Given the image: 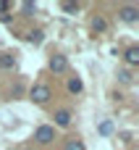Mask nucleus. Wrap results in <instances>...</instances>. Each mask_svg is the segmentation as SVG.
<instances>
[{"mask_svg": "<svg viewBox=\"0 0 139 150\" xmlns=\"http://www.w3.org/2000/svg\"><path fill=\"white\" fill-rule=\"evenodd\" d=\"M92 32H95V34H102V32H108V21H105L102 16H95V18H92Z\"/></svg>", "mask_w": 139, "mask_h": 150, "instance_id": "6", "label": "nucleus"}, {"mask_svg": "<svg viewBox=\"0 0 139 150\" xmlns=\"http://www.w3.org/2000/svg\"><path fill=\"white\" fill-rule=\"evenodd\" d=\"M50 98H53V90H50L47 84H34V87L29 90V100L37 103V105H45Z\"/></svg>", "mask_w": 139, "mask_h": 150, "instance_id": "1", "label": "nucleus"}, {"mask_svg": "<svg viewBox=\"0 0 139 150\" xmlns=\"http://www.w3.org/2000/svg\"><path fill=\"white\" fill-rule=\"evenodd\" d=\"M121 140L124 142H131V132H121Z\"/></svg>", "mask_w": 139, "mask_h": 150, "instance_id": "17", "label": "nucleus"}, {"mask_svg": "<svg viewBox=\"0 0 139 150\" xmlns=\"http://www.w3.org/2000/svg\"><path fill=\"white\" fill-rule=\"evenodd\" d=\"M110 132H113V124L110 121H102L100 124V134H110Z\"/></svg>", "mask_w": 139, "mask_h": 150, "instance_id": "15", "label": "nucleus"}, {"mask_svg": "<svg viewBox=\"0 0 139 150\" xmlns=\"http://www.w3.org/2000/svg\"><path fill=\"white\" fill-rule=\"evenodd\" d=\"M0 69H16V58L11 53H0Z\"/></svg>", "mask_w": 139, "mask_h": 150, "instance_id": "9", "label": "nucleus"}, {"mask_svg": "<svg viewBox=\"0 0 139 150\" xmlns=\"http://www.w3.org/2000/svg\"><path fill=\"white\" fill-rule=\"evenodd\" d=\"M118 16H121L124 24H137L139 21V11L134 8V5H124V8L118 11Z\"/></svg>", "mask_w": 139, "mask_h": 150, "instance_id": "4", "label": "nucleus"}, {"mask_svg": "<svg viewBox=\"0 0 139 150\" xmlns=\"http://www.w3.org/2000/svg\"><path fill=\"white\" fill-rule=\"evenodd\" d=\"M124 58H126V63H129V66H139V47H129Z\"/></svg>", "mask_w": 139, "mask_h": 150, "instance_id": "8", "label": "nucleus"}, {"mask_svg": "<svg viewBox=\"0 0 139 150\" xmlns=\"http://www.w3.org/2000/svg\"><path fill=\"white\" fill-rule=\"evenodd\" d=\"M81 90H84V82H81L79 76H71V79H68V92H71V95H79Z\"/></svg>", "mask_w": 139, "mask_h": 150, "instance_id": "7", "label": "nucleus"}, {"mask_svg": "<svg viewBox=\"0 0 139 150\" xmlns=\"http://www.w3.org/2000/svg\"><path fill=\"white\" fill-rule=\"evenodd\" d=\"M60 8H63L66 13H79V3H63Z\"/></svg>", "mask_w": 139, "mask_h": 150, "instance_id": "14", "label": "nucleus"}, {"mask_svg": "<svg viewBox=\"0 0 139 150\" xmlns=\"http://www.w3.org/2000/svg\"><path fill=\"white\" fill-rule=\"evenodd\" d=\"M26 40H29L32 45H42V40H45V34H42V29H32Z\"/></svg>", "mask_w": 139, "mask_h": 150, "instance_id": "10", "label": "nucleus"}, {"mask_svg": "<svg viewBox=\"0 0 139 150\" xmlns=\"http://www.w3.org/2000/svg\"><path fill=\"white\" fill-rule=\"evenodd\" d=\"M11 8H13V5H11L8 0H0V13H5V11H11Z\"/></svg>", "mask_w": 139, "mask_h": 150, "instance_id": "16", "label": "nucleus"}, {"mask_svg": "<svg viewBox=\"0 0 139 150\" xmlns=\"http://www.w3.org/2000/svg\"><path fill=\"white\" fill-rule=\"evenodd\" d=\"M71 111H66V108H60V111H55V124L60 127V129H66V127H71Z\"/></svg>", "mask_w": 139, "mask_h": 150, "instance_id": "5", "label": "nucleus"}, {"mask_svg": "<svg viewBox=\"0 0 139 150\" xmlns=\"http://www.w3.org/2000/svg\"><path fill=\"white\" fill-rule=\"evenodd\" d=\"M21 11H24V16H34V11H37V3H32V0H24V3H21Z\"/></svg>", "mask_w": 139, "mask_h": 150, "instance_id": "11", "label": "nucleus"}, {"mask_svg": "<svg viewBox=\"0 0 139 150\" xmlns=\"http://www.w3.org/2000/svg\"><path fill=\"white\" fill-rule=\"evenodd\" d=\"M53 140H55V127L42 124V127L34 129V142H39V145H50Z\"/></svg>", "mask_w": 139, "mask_h": 150, "instance_id": "2", "label": "nucleus"}, {"mask_svg": "<svg viewBox=\"0 0 139 150\" xmlns=\"http://www.w3.org/2000/svg\"><path fill=\"white\" fill-rule=\"evenodd\" d=\"M118 79H121L124 84H131V82H134V74H131L129 69H124V71H118Z\"/></svg>", "mask_w": 139, "mask_h": 150, "instance_id": "13", "label": "nucleus"}, {"mask_svg": "<svg viewBox=\"0 0 139 150\" xmlns=\"http://www.w3.org/2000/svg\"><path fill=\"white\" fill-rule=\"evenodd\" d=\"M50 71H53V74H66V71H68V58L60 55V53L50 55Z\"/></svg>", "mask_w": 139, "mask_h": 150, "instance_id": "3", "label": "nucleus"}, {"mask_svg": "<svg viewBox=\"0 0 139 150\" xmlns=\"http://www.w3.org/2000/svg\"><path fill=\"white\" fill-rule=\"evenodd\" d=\"M66 150H87V148H84V142H81V140H76V137H74V140H68V142H66Z\"/></svg>", "mask_w": 139, "mask_h": 150, "instance_id": "12", "label": "nucleus"}]
</instances>
